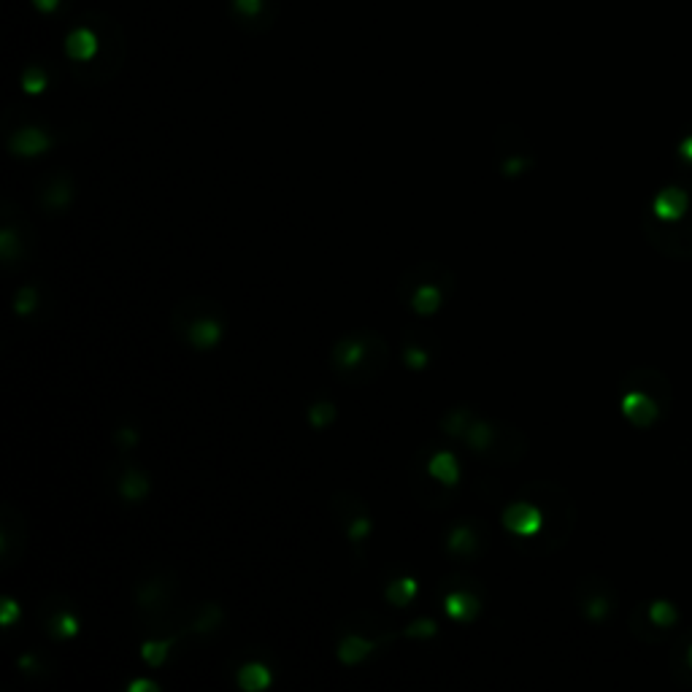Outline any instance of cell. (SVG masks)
I'll use <instances>...</instances> for the list:
<instances>
[{
    "instance_id": "17",
    "label": "cell",
    "mask_w": 692,
    "mask_h": 692,
    "mask_svg": "<svg viewBox=\"0 0 692 692\" xmlns=\"http://www.w3.org/2000/svg\"><path fill=\"white\" fill-rule=\"evenodd\" d=\"M114 482H117L119 498L125 503H141L146 501V495L152 492V479L146 474L144 468H138L130 460H122V463L114 465Z\"/></svg>"
},
{
    "instance_id": "41",
    "label": "cell",
    "mask_w": 692,
    "mask_h": 692,
    "mask_svg": "<svg viewBox=\"0 0 692 692\" xmlns=\"http://www.w3.org/2000/svg\"><path fill=\"white\" fill-rule=\"evenodd\" d=\"M679 157L687 160V163H692V128L684 133L682 144H679Z\"/></svg>"
},
{
    "instance_id": "8",
    "label": "cell",
    "mask_w": 692,
    "mask_h": 692,
    "mask_svg": "<svg viewBox=\"0 0 692 692\" xmlns=\"http://www.w3.org/2000/svg\"><path fill=\"white\" fill-rule=\"evenodd\" d=\"M14 201H3L0 214H3V230H0V263L6 271H17L25 263H30L33 249H36V230L30 228L28 219L17 214Z\"/></svg>"
},
{
    "instance_id": "15",
    "label": "cell",
    "mask_w": 692,
    "mask_h": 692,
    "mask_svg": "<svg viewBox=\"0 0 692 692\" xmlns=\"http://www.w3.org/2000/svg\"><path fill=\"white\" fill-rule=\"evenodd\" d=\"M73 195H76V184H73L68 171L49 173L36 187L38 206L49 211V214H60V211L68 209L73 203Z\"/></svg>"
},
{
    "instance_id": "13",
    "label": "cell",
    "mask_w": 692,
    "mask_h": 692,
    "mask_svg": "<svg viewBox=\"0 0 692 692\" xmlns=\"http://www.w3.org/2000/svg\"><path fill=\"white\" fill-rule=\"evenodd\" d=\"M41 620H44V628L55 641H71V638L79 636L82 630V622L73 614V609L65 601L63 592H52L44 603H41Z\"/></svg>"
},
{
    "instance_id": "7",
    "label": "cell",
    "mask_w": 692,
    "mask_h": 692,
    "mask_svg": "<svg viewBox=\"0 0 692 692\" xmlns=\"http://www.w3.org/2000/svg\"><path fill=\"white\" fill-rule=\"evenodd\" d=\"M690 195H692V182ZM641 230L657 252L665 257H674V260H692V203L687 214H682L674 222H665V219H657L652 214H644L641 219Z\"/></svg>"
},
{
    "instance_id": "29",
    "label": "cell",
    "mask_w": 692,
    "mask_h": 692,
    "mask_svg": "<svg viewBox=\"0 0 692 692\" xmlns=\"http://www.w3.org/2000/svg\"><path fill=\"white\" fill-rule=\"evenodd\" d=\"M533 165H536L533 155H530V152H522V155L501 157V160H498V171H501L503 179H519V176H525Z\"/></svg>"
},
{
    "instance_id": "24",
    "label": "cell",
    "mask_w": 692,
    "mask_h": 692,
    "mask_svg": "<svg viewBox=\"0 0 692 692\" xmlns=\"http://www.w3.org/2000/svg\"><path fill=\"white\" fill-rule=\"evenodd\" d=\"M428 474L433 476L438 484H444V487L452 490V487L460 482V463H457V457L452 455V452L441 449V452H436V455L428 460Z\"/></svg>"
},
{
    "instance_id": "27",
    "label": "cell",
    "mask_w": 692,
    "mask_h": 692,
    "mask_svg": "<svg viewBox=\"0 0 692 692\" xmlns=\"http://www.w3.org/2000/svg\"><path fill=\"white\" fill-rule=\"evenodd\" d=\"M417 590V579L403 576V579H395V582H390L384 587V601L390 603V606H395V609H406V606L417 598Z\"/></svg>"
},
{
    "instance_id": "38",
    "label": "cell",
    "mask_w": 692,
    "mask_h": 692,
    "mask_svg": "<svg viewBox=\"0 0 692 692\" xmlns=\"http://www.w3.org/2000/svg\"><path fill=\"white\" fill-rule=\"evenodd\" d=\"M233 9L246 19L260 17V11L265 9V0H233Z\"/></svg>"
},
{
    "instance_id": "6",
    "label": "cell",
    "mask_w": 692,
    "mask_h": 692,
    "mask_svg": "<svg viewBox=\"0 0 692 692\" xmlns=\"http://www.w3.org/2000/svg\"><path fill=\"white\" fill-rule=\"evenodd\" d=\"M171 328L187 346L198 352H211L225 336V317H222L219 303L206 301V298H190L173 309Z\"/></svg>"
},
{
    "instance_id": "1",
    "label": "cell",
    "mask_w": 692,
    "mask_h": 692,
    "mask_svg": "<svg viewBox=\"0 0 692 692\" xmlns=\"http://www.w3.org/2000/svg\"><path fill=\"white\" fill-rule=\"evenodd\" d=\"M519 495L536 501L541 506V511H544V533L522 555L549 557L560 552L568 544V538H571L576 525V509L568 490H565L563 484L552 482V479H536V482L525 484L519 490Z\"/></svg>"
},
{
    "instance_id": "20",
    "label": "cell",
    "mask_w": 692,
    "mask_h": 692,
    "mask_svg": "<svg viewBox=\"0 0 692 692\" xmlns=\"http://www.w3.org/2000/svg\"><path fill=\"white\" fill-rule=\"evenodd\" d=\"M330 511H333V517H336L338 528L349 530L352 525H355L357 519L363 517H371V509H368V503L357 495V492H349V490H341L336 492L333 498H330Z\"/></svg>"
},
{
    "instance_id": "14",
    "label": "cell",
    "mask_w": 692,
    "mask_h": 692,
    "mask_svg": "<svg viewBox=\"0 0 692 692\" xmlns=\"http://www.w3.org/2000/svg\"><path fill=\"white\" fill-rule=\"evenodd\" d=\"M487 549V530L474 519H460L447 533V552L463 560H474Z\"/></svg>"
},
{
    "instance_id": "40",
    "label": "cell",
    "mask_w": 692,
    "mask_h": 692,
    "mask_svg": "<svg viewBox=\"0 0 692 692\" xmlns=\"http://www.w3.org/2000/svg\"><path fill=\"white\" fill-rule=\"evenodd\" d=\"M160 684H155L152 679H136V682L128 684V692H157Z\"/></svg>"
},
{
    "instance_id": "12",
    "label": "cell",
    "mask_w": 692,
    "mask_h": 692,
    "mask_svg": "<svg viewBox=\"0 0 692 692\" xmlns=\"http://www.w3.org/2000/svg\"><path fill=\"white\" fill-rule=\"evenodd\" d=\"M576 606L582 611L584 620L603 622L617 606V595L609 582L603 579H582L576 584Z\"/></svg>"
},
{
    "instance_id": "39",
    "label": "cell",
    "mask_w": 692,
    "mask_h": 692,
    "mask_svg": "<svg viewBox=\"0 0 692 692\" xmlns=\"http://www.w3.org/2000/svg\"><path fill=\"white\" fill-rule=\"evenodd\" d=\"M17 665L22 668V674H28V676L38 674V671H44V663H41V660H38V655H33V652H30V655L19 657Z\"/></svg>"
},
{
    "instance_id": "31",
    "label": "cell",
    "mask_w": 692,
    "mask_h": 692,
    "mask_svg": "<svg viewBox=\"0 0 692 692\" xmlns=\"http://www.w3.org/2000/svg\"><path fill=\"white\" fill-rule=\"evenodd\" d=\"M644 614H647V620L652 622V628H655L657 633L674 628L676 620H679V611H676L671 603H652L649 609H644Z\"/></svg>"
},
{
    "instance_id": "19",
    "label": "cell",
    "mask_w": 692,
    "mask_h": 692,
    "mask_svg": "<svg viewBox=\"0 0 692 692\" xmlns=\"http://www.w3.org/2000/svg\"><path fill=\"white\" fill-rule=\"evenodd\" d=\"M374 649H379V641L371 636H365L360 630H344L336 644V655L341 665H360L365 657L371 655Z\"/></svg>"
},
{
    "instance_id": "2",
    "label": "cell",
    "mask_w": 692,
    "mask_h": 692,
    "mask_svg": "<svg viewBox=\"0 0 692 692\" xmlns=\"http://www.w3.org/2000/svg\"><path fill=\"white\" fill-rule=\"evenodd\" d=\"M390 365V346L376 330H355L341 336L330 349V368L352 387L374 384Z\"/></svg>"
},
{
    "instance_id": "36",
    "label": "cell",
    "mask_w": 692,
    "mask_h": 692,
    "mask_svg": "<svg viewBox=\"0 0 692 692\" xmlns=\"http://www.w3.org/2000/svg\"><path fill=\"white\" fill-rule=\"evenodd\" d=\"M19 617H22V606H19L14 598H9V595L0 598V625H3V628H14V622H17Z\"/></svg>"
},
{
    "instance_id": "33",
    "label": "cell",
    "mask_w": 692,
    "mask_h": 692,
    "mask_svg": "<svg viewBox=\"0 0 692 692\" xmlns=\"http://www.w3.org/2000/svg\"><path fill=\"white\" fill-rule=\"evenodd\" d=\"M430 349H425L422 344H417V341H409V344H403V363H406V368L409 371H425L430 365Z\"/></svg>"
},
{
    "instance_id": "23",
    "label": "cell",
    "mask_w": 692,
    "mask_h": 692,
    "mask_svg": "<svg viewBox=\"0 0 692 692\" xmlns=\"http://www.w3.org/2000/svg\"><path fill=\"white\" fill-rule=\"evenodd\" d=\"M495 433H498V422H492V419H482L476 417L474 425H471V430L465 433V447L471 449V452H476L479 457H487L490 455L492 444H495Z\"/></svg>"
},
{
    "instance_id": "11",
    "label": "cell",
    "mask_w": 692,
    "mask_h": 692,
    "mask_svg": "<svg viewBox=\"0 0 692 692\" xmlns=\"http://www.w3.org/2000/svg\"><path fill=\"white\" fill-rule=\"evenodd\" d=\"M447 584L452 590L444 595V609L455 622L460 625H468L474 622L479 614H482V598L476 595V579L474 576L455 574L452 579H447Z\"/></svg>"
},
{
    "instance_id": "3",
    "label": "cell",
    "mask_w": 692,
    "mask_h": 692,
    "mask_svg": "<svg viewBox=\"0 0 692 692\" xmlns=\"http://www.w3.org/2000/svg\"><path fill=\"white\" fill-rule=\"evenodd\" d=\"M620 409L630 425L652 428L671 409V384L657 368H633L620 379Z\"/></svg>"
},
{
    "instance_id": "22",
    "label": "cell",
    "mask_w": 692,
    "mask_h": 692,
    "mask_svg": "<svg viewBox=\"0 0 692 692\" xmlns=\"http://www.w3.org/2000/svg\"><path fill=\"white\" fill-rule=\"evenodd\" d=\"M98 36L92 28H76L65 38V52L73 63H90L98 57Z\"/></svg>"
},
{
    "instance_id": "18",
    "label": "cell",
    "mask_w": 692,
    "mask_h": 692,
    "mask_svg": "<svg viewBox=\"0 0 692 692\" xmlns=\"http://www.w3.org/2000/svg\"><path fill=\"white\" fill-rule=\"evenodd\" d=\"M225 625V611L219 603H198L190 609H182L179 617V630L192 633V636H211Z\"/></svg>"
},
{
    "instance_id": "9",
    "label": "cell",
    "mask_w": 692,
    "mask_h": 692,
    "mask_svg": "<svg viewBox=\"0 0 692 692\" xmlns=\"http://www.w3.org/2000/svg\"><path fill=\"white\" fill-rule=\"evenodd\" d=\"M25 541H28L25 514L14 501H3L0 503V568L3 571H14L22 563Z\"/></svg>"
},
{
    "instance_id": "42",
    "label": "cell",
    "mask_w": 692,
    "mask_h": 692,
    "mask_svg": "<svg viewBox=\"0 0 692 692\" xmlns=\"http://www.w3.org/2000/svg\"><path fill=\"white\" fill-rule=\"evenodd\" d=\"M36 3L38 9H44V11H52L57 6V0H33Z\"/></svg>"
},
{
    "instance_id": "26",
    "label": "cell",
    "mask_w": 692,
    "mask_h": 692,
    "mask_svg": "<svg viewBox=\"0 0 692 692\" xmlns=\"http://www.w3.org/2000/svg\"><path fill=\"white\" fill-rule=\"evenodd\" d=\"M474 409H468V406H452V409L444 411V417H441V430H444V436L449 438H465V433L471 430V425H474Z\"/></svg>"
},
{
    "instance_id": "21",
    "label": "cell",
    "mask_w": 692,
    "mask_h": 692,
    "mask_svg": "<svg viewBox=\"0 0 692 692\" xmlns=\"http://www.w3.org/2000/svg\"><path fill=\"white\" fill-rule=\"evenodd\" d=\"M49 146H52V138H49V133L41 128H19L9 136L11 155H17V157L44 155Z\"/></svg>"
},
{
    "instance_id": "10",
    "label": "cell",
    "mask_w": 692,
    "mask_h": 692,
    "mask_svg": "<svg viewBox=\"0 0 692 692\" xmlns=\"http://www.w3.org/2000/svg\"><path fill=\"white\" fill-rule=\"evenodd\" d=\"M501 522L503 528L517 538L519 552H525L544 533V511H541V506L536 501H530L525 495H517V501H511L503 509Z\"/></svg>"
},
{
    "instance_id": "35",
    "label": "cell",
    "mask_w": 692,
    "mask_h": 692,
    "mask_svg": "<svg viewBox=\"0 0 692 692\" xmlns=\"http://www.w3.org/2000/svg\"><path fill=\"white\" fill-rule=\"evenodd\" d=\"M22 90L28 92V95H41V92L46 90V73L44 68H28V71L22 73Z\"/></svg>"
},
{
    "instance_id": "34",
    "label": "cell",
    "mask_w": 692,
    "mask_h": 692,
    "mask_svg": "<svg viewBox=\"0 0 692 692\" xmlns=\"http://www.w3.org/2000/svg\"><path fill=\"white\" fill-rule=\"evenodd\" d=\"M438 633V622L436 620H430V617H419V620H414V622H409L406 628L401 630V636H406V638H433Z\"/></svg>"
},
{
    "instance_id": "32",
    "label": "cell",
    "mask_w": 692,
    "mask_h": 692,
    "mask_svg": "<svg viewBox=\"0 0 692 692\" xmlns=\"http://www.w3.org/2000/svg\"><path fill=\"white\" fill-rule=\"evenodd\" d=\"M38 303H41V298H38V287H33V284H25V287H19L14 292V314L17 317L33 314L38 309Z\"/></svg>"
},
{
    "instance_id": "4",
    "label": "cell",
    "mask_w": 692,
    "mask_h": 692,
    "mask_svg": "<svg viewBox=\"0 0 692 692\" xmlns=\"http://www.w3.org/2000/svg\"><path fill=\"white\" fill-rule=\"evenodd\" d=\"M449 292H455V274L438 260H422L411 265L398 282V298L417 317H433L447 303Z\"/></svg>"
},
{
    "instance_id": "37",
    "label": "cell",
    "mask_w": 692,
    "mask_h": 692,
    "mask_svg": "<svg viewBox=\"0 0 692 692\" xmlns=\"http://www.w3.org/2000/svg\"><path fill=\"white\" fill-rule=\"evenodd\" d=\"M114 444H117V449L122 452V455H128V452H133L138 444V430L130 428V425H122V428L114 433Z\"/></svg>"
},
{
    "instance_id": "5",
    "label": "cell",
    "mask_w": 692,
    "mask_h": 692,
    "mask_svg": "<svg viewBox=\"0 0 692 692\" xmlns=\"http://www.w3.org/2000/svg\"><path fill=\"white\" fill-rule=\"evenodd\" d=\"M176 576L168 568H157L136 584V611L146 628L155 633H165V630L179 628V617L182 609H176Z\"/></svg>"
},
{
    "instance_id": "16",
    "label": "cell",
    "mask_w": 692,
    "mask_h": 692,
    "mask_svg": "<svg viewBox=\"0 0 692 692\" xmlns=\"http://www.w3.org/2000/svg\"><path fill=\"white\" fill-rule=\"evenodd\" d=\"M528 455V438L519 428L509 422H498V433H495V444H492L487 460L498 465H517L522 457Z\"/></svg>"
},
{
    "instance_id": "43",
    "label": "cell",
    "mask_w": 692,
    "mask_h": 692,
    "mask_svg": "<svg viewBox=\"0 0 692 692\" xmlns=\"http://www.w3.org/2000/svg\"><path fill=\"white\" fill-rule=\"evenodd\" d=\"M687 663H690V668H692V647L687 649Z\"/></svg>"
},
{
    "instance_id": "28",
    "label": "cell",
    "mask_w": 692,
    "mask_h": 692,
    "mask_svg": "<svg viewBox=\"0 0 692 692\" xmlns=\"http://www.w3.org/2000/svg\"><path fill=\"white\" fill-rule=\"evenodd\" d=\"M173 641H176V636L152 638V641H144V647H141V657H144V663L152 665V668H160V665H165V660H168V655H171Z\"/></svg>"
},
{
    "instance_id": "25",
    "label": "cell",
    "mask_w": 692,
    "mask_h": 692,
    "mask_svg": "<svg viewBox=\"0 0 692 692\" xmlns=\"http://www.w3.org/2000/svg\"><path fill=\"white\" fill-rule=\"evenodd\" d=\"M236 684L241 687L244 692H265L271 684H274V674H271V668L265 663H246L238 668V676H236Z\"/></svg>"
},
{
    "instance_id": "30",
    "label": "cell",
    "mask_w": 692,
    "mask_h": 692,
    "mask_svg": "<svg viewBox=\"0 0 692 692\" xmlns=\"http://www.w3.org/2000/svg\"><path fill=\"white\" fill-rule=\"evenodd\" d=\"M338 417V409L333 401H317L311 403L309 411H306V419L314 430H328Z\"/></svg>"
}]
</instances>
